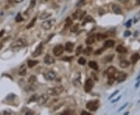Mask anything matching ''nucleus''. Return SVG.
Here are the masks:
<instances>
[{
    "label": "nucleus",
    "mask_w": 140,
    "mask_h": 115,
    "mask_svg": "<svg viewBox=\"0 0 140 115\" xmlns=\"http://www.w3.org/2000/svg\"><path fill=\"white\" fill-rule=\"evenodd\" d=\"M63 90L64 88L62 86H56L47 90V94L50 96H58L63 92Z\"/></svg>",
    "instance_id": "f257e3e1"
},
{
    "label": "nucleus",
    "mask_w": 140,
    "mask_h": 115,
    "mask_svg": "<svg viewBox=\"0 0 140 115\" xmlns=\"http://www.w3.org/2000/svg\"><path fill=\"white\" fill-rule=\"evenodd\" d=\"M26 45H27V43H26V41L24 39L20 38V39L14 41L11 45V46L13 48H23V47L26 46Z\"/></svg>",
    "instance_id": "f03ea898"
},
{
    "label": "nucleus",
    "mask_w": 140,
    "mask_h": 115,
    "mask_svg": "<svg viewBox=\"0 0 140 115\" xmlns=\"http://www.w3.org/2000/svg\"><path fill=\"white\" fill-rule=\"evenodd\" d=\"M99 107V101L98 100H91L86 104V108L90 111H96Z\"/></svg>",
    "instance_id": "7ed1b4c3"
},
{
    "label": "nucleus",
    "mask_w": 140,
    "mask_h": 115,
    "mask_svg": "<svg viewBox=\"0 0 140 115\" xmlns=\"http://www.w3.org/2000/svg\"><path fill=\"white\" fill-rule=\"evenodd\" d=\"M55 22H56V20L55 19L46 20V21H44L41 23V27H42L44 30H50V29L55 24Z\"/></svg>",
    "instance_id": "20e7f679"
},
{
    "label": "nucleus",
    "mask_w": 140,
    "mask_h": 115,
    "mask_svg": "<svg viewBox=\"0 0 140 115\" xmlns=\"http://www.w3.org/2000/svg\"><path fill=\"white\" fill-rule=\"evenodd\" d=\"M94 85V82L91 79H86L84 83V90L86 93H90Z\"/></svg>",
    "instance_id": "39448f33"
},
{
    "label": "nucleus",
    "mask_w": 140,
    "mask_h": 115,
    "mask_svg": "<svg viewBox=\"0 0 140 115\" xmlns=\"http://www.w3.org/2000/svg\"><path fill=\"white\" fill-rule=\"evenodd\" d=\"M48 98H49L48 94H42V95L38 97V100L37 102L40 106H42L46 104V102L48 100Z\"/></svg>",
    "instance_id": "423d86ee"
},
{
    "label": "nucleus",
    "mask_w": 140,
    "mask_h": 115,
    "mask_svg": "<svg viewBox=\"0 0 140 115\" xmlns=\"http://www.w3.org/2000/svg\"><path fill=\"white\" fill-rule=\"evenodd\" d=\"M42 51H43V44L41 43L38 45V46L36 48V49L34 50V51L32 53V56L34 58L37 57V56H39L41 55V53H42Z\"/></svg>",
    "instance_id": "0eeeda50"
},
{
    "label": "nucleus",
    "mask_w": 140,
    "mask_h": 115,
    "mask_svg": "<svg viewBox=\"0 0 140 115\" xmlns=\"http://www.w3.org/2000/svg\"><path fill=\"white\" fill-rule=\"evenodd\" d=\"M64 51V48L62 45H58L55 46L54 49H53V54H54L55 56H60L61 55H62V53Z\"/></svg>",
    "instance_id": "6e6552de"
},
{
    "label": "nucleus",
    "mask_w": 140,
    "mask_h": 115,
    "mask_svg": "<svg viewBox=\"0 0 140 115\" xmlns=\"http://www.w3.org/2000/svg\"><path fill=\"white\" fill-rule=\"evenodd\" d=\"M44 77L47 80H54L56 78V74L53 70H49L44 74Z\"/></svg>",
    "instance_id": "1a4fd4ad"
},
{
    "label": "nucleus",
    "mask_w": 140,
    "mask_h": 115,
    "mask_svg": "<svg viewBox=\"0 0 140 115\" xmlns=\"http://www.w3.org/2000/svg\"><path fill=\"white\" fill-rule=\"evenodd\" d=\"M85 13H86V12H82L80 10H79L73 14V18L74 20H77V19L81 20L83 18V16H84Z\"/></svg>",
    "instance_id": "9d476101"
},
{
    "label": "nucleus",
    "mask_w": 140,
    "mask_h": 115,
    "mask_svg": "<svg viewBox=\"0 0 140 115\" xmlns=\"http://www.w3.org/2000/svg\"><path fill=\"white\" fill-rule=\"evenodd\" d=\"M44 62L46 65H52L53 63H55V58L49 55H47L44 58Z\"/></svg>",
    "instance_id": "9b49d317"
},
{
    "label": "nucleus",
    "mask_w": 140,
    "mask_h": 115,
    "mask_svg": "<svg viewBox=\"0 0 140 115\" xmlns=\"http://www.w3.org/2000/svg\"><path fill=\"white\" fill-rule=\"evenodd\" d=\"M127 76H128V75L126 74V73L120 72V73H118L117 76H116V79H117L118 82H124V80H125Z\"/></svg>",
    "instance_id": "f8f14e48"
},
{
    "label": "nucleus",
    "mask_w": 140,
    "mask_h": 115,
    "mask_svg": "<svg viewBox=\"0 0 140 115\" xmlns=\"http://www.w3.org/2000/svg\"><path fill=\"white\" fill-rule=\"evenodd\" d=\"M112 10L114 12V13L116 14H121L122 13V10H121V8L118 5H112Z\"/></svg>",
    "instance_id": "ddd939ff"
},
{
    "label": "nucleus",
    "mask_w": 140,
    "mask_h": 115,
    "mask_svg": "<svg viewBox=\"0 0 140 115\" xmlns=\"http://www.w3.org/2000/svg\"><path fill=\"white\" fill-rule=\"evenodd\" d=\"M131 60H132V64H135L139 60H140V55H139L138 53H135V54L132 55L131 56Z\"/></svg>",
    "instance_id": "4468645a"
},
{
    "label": "nucleus",
    "mask_w": 140,
    "mask_h": 115,
    "mask_svg": "<svg viewBox=\"0 0 140 115\" xmlns=\"http://www.w3.org/2000/svg\"><path fill=\"white\" fill-rule=\"evenodd\" d=\"M116 72H117V70H116V69L114 67L111 66V67H109L108 69V76H111V75H114L115 76Z\"/></svg>",
    "instance_id": "2eb2a0df"
},
{
    "label": "nucleus",
    "mask_w": 140,
    "mask_h": 115,
    "mask_svg": "<svg viewBox=\"0 0 140 115\" xmlns=\"http://www.w3.org/2000/svg\"><path fill=\"white\" fill-rule=\"evenodd\" d=\"M114 45V41L113 40H106L104 44V48H111V47H113Z\"/></svg>",
    "instance_id": "dca6fc26"
},
{
    "label": "nucleus",
    "mask_w": 140,
    "mask_h": 115,
    "mask_svg": "<svg viewBox=\"0 0 140 115\" xmlns=\"http://www.w3.org/2000/svg\"><path fill=\"white\" fill-rule=\"evenodd\" d=\"M65 50H66L67 51L72 52L73 51V48H74V45L72 42H67L66 45H65Z\"/></svg>",
    "instance_id": "f3484780"
},
{
    "label": "nucleus",
    "mask_w": 140,
    "mask_h": 115,
    "mask_svg": "<svg viewBox=\"0 0 140 115\" xmlns=\"http://www.w3.org/2000/svg\"><path fill=\"white\" fill-rule=\"evenodd\" d=\"M95 35H91V36L89 37L86 40V44L87 45H90L92 44H93L95 42Z\"/></svg>",
    "instance_id": "a211bd4d"
},
{
    "label": "nucleus",
    "mask_w": 140,
    "mask_h": 115,
    "mask_svg": "<svg viewBox=\"0 0 140 115\" xmlns=\"http://www.w3.org/2000/svg\"><path fill=\"white\" fill-rule=\"evenodd\" d=\"M116 51H117V52H118V53H121V54L127 53V49L122 45H118V48H116Z\"/></svg>",
    "instance_id": "6ab92c4d"
},
{
    "label": "nucleus",
    "mask_w": 140,
    "mask_h": 115,
    "mask_svg": "<svg viewBox=\"0 0 140 115\" xmlns=\"http://www.w3.org/2000/svg\"><path fill=\"white\" fill-rule=\"evenodd\" d=\"M89 66H90L91 69H93V70H98V65L96 61H89Z\"/></svg>",
    "instance_id": "aec40b11"
},
{
    "label": "nucleus",
    "mask_w": 140,
    "mask_h": 115,
    "mask_svg": "<svg viewBox=\"0 0 140 115\" xmlns=\"http://www.w3.org/2000/svg\"><path fill=\"white\" fill-rule=\"evenodd\" d=\"M120 65V67L122 68V69H126V68L129 66V62L126 60H123L120 62V65Z\"/></svg>",
    "instance_id": "412c9836"
},
{
    "label": "nucleus",
    "mask_w": 140,
    "mask_h": 115,
    "mask_svg": "<svg viewBox=\"0 0 140 115\" xmlns=\"http://www.w3.org/2000/svg\"><path fill=\"white\" fill-rule=\"evenodd\" d=\"M26 74V69L25 65H22L21 67H20V69L19 70V75L23 76V75H25Z\"/></svg>",
    "instance_id": "4be33fe9"
},
{
    "label": "nucleus",
    "mask_w": 140,
    "mask_h": 115,
    "mask_svg": "<svg viewBox=\"0 0 140 115\" xmlns=\"http://www.w3.org/2000/svg\"><path fill=\"white\" fill-rule=\"evenodd\" d=\"M38 64V61H35V60H29L27 62V65L29 68H33L36 65Z\"/></svg>",
    "instance_id": "5701e85b"
},
{
    "label": "nucleus",
    "mask_w": 140,
    "mask_h": 115,
    "mask_svg": "<svg viewBox=\"0 0 140 115\" xmlns=\"http://www.w3.org/2000/svg\"><path fill=\"white\" fill-rule=\"evenodd\" d=\"M51 16H52V13H43L42 14L40 15L39 18L41 20H45L47 18H48V17H50Z\"/></svg>",
    "instance_id": "b1692460"
},
{
    "label": "nucleus",
    "mask_w": 140,
    "mask_h": 115,
    "mask_svg": "<svg viewBox=\"0 0 140 115\" xmlns=\"http://www.w3.org/2000/svg\"><path fill=\"white\" fill-rule=\"evenodd\" d=\"M36 20H37V17H34V18L31 20V23H30L29 24L26 26V29H31V27H33V26H34L35 24V23H36Z\"/></svg>",
    "instance_id": "393cba45"
},
{
    "label": "nucleus",
    "mask_w": 140,
    "mask_h": 115,
    "mask_svg": "<svg viewBox=\"0 0 140 115\" xmlns=\"http://www.w3.org/2000/svg\"><path fill=\"white\" fill-rule=\"evenodd\" d=\"M92 51H93V48H92L91 47H87L86 49L83 50V54L86 55H90Z\"/></svg>",
    "instance_id": "a878e982"
},
{
    "label": "nucleus",
    "mask_w": 140,
    "mask_h": 115,
    "mask_svg": "<svg viewBox=\"0 0 140 115\" xmlns=\"http://www.w3.org/2000/svg\"><path fill=\"white\" fill-rule=\"evenodd\" d=\"M96 37H97V39L98 40H102L105 39V38L107 37V35L104 34H100V33H99V34H97Z\"/></svg>",
    "instance_id": "bb28decb"
},
{
    "label": "nucleus",
    "mask_w": 140,
    "mask_h": 115,
    "mask_svg": "<svg viewBox=\"0 0 140 115\" xmlns=\"http://www.w3.org/2000/svg\"><path fill=\"white\" fill-rule=\"evenodd\" d=\"M38 95H37V94H34V95L31 96V98L29 99L28 100V103H31V102H34V101H37L38 100Z\"/></svg>",
    "instance_id": "cd10ccee"
},
{
    "label": "nucleus",
    "mask_w": 140,
    "mask_h": 115,
    "mask_svg": "<svg viewBox=\"0 0 140 115\" xmlns=\"http://www.w3.org/2000/svg\"><path fill=\"white\" fill-rule=\"evenodd\" d=\"M115 79H116V77L114 75L108 76V85H112L113 83H114V81H115Z\"/></svg>",
    "instance_id": "c85d7f7f"
},
{
    "label": "nucleus",
    "mask_w": 140,
    "mask_h": 115,
    "mask_svg": "<svg viewBox=\"0 0 140 115\" xmlns=\"http://www.w3.org/2000/svg\"><path fill=\"white\" fill-rule=\"evenodd\" d=\"M36 81H37V78L35 75H31V77H30V79H28V82L30 84H34Z\"/></svg>",
    "instance_id": "c756f323"
},
{
    "label": "nucleus",
    "mask_w": 140,
    "mask_h": 115,
    "mask_svg": "<svg viewBox=\"0 0 140 115\" xmlns=\"http://www.w3.org/2000/svg\"><path fill=\"white\" fill-rule=\"evenodd\" d=\"M15 20H16V23H20V22H22L23 20V18L22 17L21 14H20V13H18V14H17L16 16V18H15Z\"/></svg>",
    "instance_id": "7c9ffc66"
},
{
    "label": "nucleus",
    "mask_w": 140,
    "mask_h": 115,
    "mask_svg": "<svg viewBox=\"0 0 140 115\" xmlns=\"http://www.w3.org/2000/svg\"><path fill=\"white\" fill-rule=\"evenodd\" d=\"M90 22H94V20L92 18L91 16H87L84 20V23H83V24H85L86 23H90Z\"/></svg>",
    "instance_id": "2f4dec72"
},
{
    "label": "nucleus",
    "mask_w": 140,
    "mask_h": 115,
    "mask_svg": "<svg viewBox=\"0 0 140 115\" xmlns=\"http://www.w3.org/2000/svg\"><path fill=\"white\" fill-rule=\"evenodd\" d=\"M83 52V46L82 45H79L76 48V55H79L81 53Z\"/></svg>",
    "instance_id": "473e14b6"
},
{
    "label": "nucleus",
    "mask_w": 140,
    "mask_h": 115,
    "mask_svg": "<svg viewBox=\"0 0 140 115\" xmlns=\"http://www.w3.org/2000/svg\"><path fill=\"white\" fill-rule=\"evenodd\" d=\"M72 23H73V21H72V20L69 18V17L65 20V26H66V27H68V26H70V25H72Z\"/></svg>",
    "instance_id": "72a5a7b5"
},
{
    "label": "nucleus",
    "mask_w": 140,
    "mask_h": 115,
    "mask_svg": "<svg viewBox=\"0 0 140 115\" xmlns=\"http://www.w3.org/2000/svg\"><path fill=\"white\" fill-rule=\"evenodd\" d=\"M113 58H114V55H113L107 56V57L104 58V59H105V62H109V61H111Z\"/></svg>",
    "instance_id": "f704fd0d"
},
{
    "label": "nucleus",
    "mask_w": 140,
    "mask_h": 115,
    "mask_svg": "<svg viewBox=\"0 0 140 115\" xmlns=\"http://www.w3.org/2000/svg\"><path fill=\"white\" fill-rule=\"evenodd\" d=\"M78 63L79 65H83L86 64V59L83 58H79L78 59Z\"/></svg>",
    "instance_id": "c9c22d12"
},
{
    "label": "nucleus",
    "mask_w": 140,
    "mask_h": 115,
    "mask_svg": "<svg viewBox=\"0 0 140 115\" xmlns=\"http://www.w3.org/2000/svg\"><path fill=\"white\" fill-rule=\"evenodd\" d=\"M78 29H79V24H76V25H74L72 28H71V31L72 32H76Z\"/></svg>",
    "instance_id": "e433bc0d"
},
{
    "label": "nucleus",
    "mask_w": 140,
    "mask_h": 115,
    "mask_svg": "<svg viewBox=\"0 0 140 115\" xmlns=\"http://www.w3.org/2000/svg\"><path fill=\"white\" fill-rule=\"evenodd\" d=\"M103 51H104V48H100V49H98L97 51H96L94 52V55H100Z\"/></svg>",
    "instance_id": "4c0bfd02"
},
{
    "label": "nucleus",
    "mask_w": 140,
    "mask_h": 115,
    "mask_svg": "<svg viewBox=\"0 0 140 115\" xmlns=\"http://www.w3.org/2000/svg\"><path fill=\"white\" fill-rule=\"evenodd\" d=\"M83 4H84V0H80V1L78 2V3L76 4V5H77L78 7H80V6H81V5H83Z\"/></svg>",
    "instance_id": "58836bf2"
},
{
    "label": "nucleus",
    "mask_w": 140,
    "mask_h": 115,
    "mask_svg": "<svg viewBox=\"0 0 140 115\" xmlns=\"http://www.w3.org/2000/svg\"><path fill=\"white\" fill-rule=\"evenodd\" d=\"M36 4V0H31V7H34Z\"/></svg>",
    "instance_id": "ea45409f"
},
{
    "label": "nucleus",
    "mask_w": 140,
    "mask_h": 115,
    "mask_svg": "<svg viewBox=\"0 0 140 115\" xmlns=\"http://www.w3.org/2000/svg\"><path fill=\"white\" fill-rule=\"evenodd\" d=\"M118 93H119V91H118V90H116V91H115V92H114V93H113L111 94V96H110V97H109V99H111V98H112V97H113V96H114L116 95V94H118Z\"/></svg>",
    "instance_id": "a19ab883"
},
{
    "label": "nucleus",
    "mask_w": 140,
    "mask_h": 115,
    "mask_svg": "<svg viewBox=\"0 0 140 115\" xmlns=\"http://www.w3.org/2000/svg\"><path fill=\"white\" fill-rule=\"evenodd\" d=\"M131 35V32L130 31H125L124 32V37H129Z\"/></svg>",
    "instance_id": "79ce46f5"
},
{
    "label": "nucleus",
    "mask_w": 140,
    "mask_h": 115,
    "mask_svg": "<svg viewBox=\"0 0 140 115\" xmlns=\"http://www.w3.org/2000/svg\"><path fill=\"white\" fill-rule=\"evenodd\" d=\"M128 104H124V105L122 106V107H121L120 109H119V110H118V111H121V110H123V109H124V107H127V106H128Z\"/></svg>",
    "instance_id": "37998d69"
},
{
    "label": "nucleus",
    "mask_w": 140,
    "mask_h": 115,
    "mask_svg": "<svg viewBox=\"0 0 140 115\" xmlns=\"http://www.w3.org/2000/svg\"><path fill=\"white\" fill-rule=\"evenodd\" d=\"M131 23H132V20H129V21L127 22V23H126V26H127V27H129L130 25H131Z\"/></svg>",
    "instance_id": "c03bdc74"
},
{
    "label": "nucleus",
    "mask_w": 140,
    "mask_h": 115,
    "mask_svg": "<svg viewBox=\"0 0 140 115\" xmlns=\"http://www.w3.org/2000/svg\"><path fill=\"white\" fill-rule=\"evenodd\" d=\"M81 114L82 115H90V113H88V112H86V111H82Z\"/></svg>",
    "instance_id": "a18cd8bd"
},
{
    "label": "nucleus",
    "mask_w": 140,
    "mask_h": 115,
    "mask_svg": "<svg viewBox=\"0 0 140 115\" xmlns=\"http://www.w3.org/2000/svg\"><path fill=\"white\" fill-rule=\"evenodd\" d=\"M120 99H121V96H118V98H116L115 100H112V103H114V102H116V101H118V100H119Z\"/></svg>",
    "instance_id": "49530a36"
},
{
    "label": "nucleus",
    "mask_w": 140,
    "mask_h": 115,
    "mask_svg": "<svg viewBox=\"0 0 140 115\" xmlns=\"http://www.w3.org/2000/svg\"><path fill=\"white\" fill-rule=\"evenodd\" d=\"M2 114H3L4 115H5V114H9V115H10V114H11V113H10V111H6V110L3 111V113H2Z\"/></svg>",
    "instance_id": "de8ad7c7"
},
{
    "label": "nucleus",
    "mask_w": 140,
    "mask_h": 115,
    "mask_svg": "<svg viewBox=\"0 0 140 115\" xmlns=\"http://www.w3.org/2000/svg\"><path fill=\"white\" fill-rule=\"evenodd\" d=\"M23 0H14V2H16V3H20V2H22Z\"/></svg>",
    "instance_id": "09e8293b"
},
{
    "label": "nucleus",
    "mask_w": 140,
    "mask_h": 115,
    "mask_svg": "<svg viewBox=\"0 0 140 115\" xmlns=\"http://www.w3.org/2000/svg\"><path fill=\"white\" fill-rule=\"evenodd\" d=\"M3 34H4V30H3L0 31V37H1L2 36V35H3Z\"/></svg>",
    "instance_id": "8fccbe9b"
},
{
    "label": "nucleus",
    "mask_w": 140,
    "mask_h": 115,
    "mask_svg": "<svg viewBox=\"0 0 140 115\" xmlns=\"http://www.w3.org/2000/svg\"><path fill=\"white\" fill-rule=\"evenodd\" d=\"M136 5H140V0H136Z\"/></svg>",
    "instance_id": "3c124183"
},
{
    "label": "nucleus",
    "mask_w": 140,
    "mask_h": 115,
    "mask_svg": "<svg viewBox=\"0 0 140 115\" xmlns=\"http://www.w3.org/2000/svg\"><path fill=\"white\" fill-rule=\"evenodd\" d=\"M139 84H140V81H139V82H137V84L135 85V87H138L139 85Z\"/></svg>",
    "instance_id": "603ef678"
},
{
    "label": "nucleus",
    "mask_w": 140,
    "mask_h": 115,
    "mask_svg": "<svg viewBox=\"0 0 140 115\" xmlns=\"http://www.w3.org/2000/svg\"><path fill=\"white\" fill-rule=\"evenodd\" d=\"M2 48V44H0V50H1Z\"/></svg>",
    "instance_id": "864d4df0"
}]
</instances>
